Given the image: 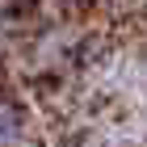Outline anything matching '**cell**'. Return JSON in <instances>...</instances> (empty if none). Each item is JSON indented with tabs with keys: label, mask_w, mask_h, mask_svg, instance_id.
I'll use <instances>...</instances> for the list:
<instances>
[{
	"label": "cell",
	"mask_w": 147,
	"mask_h": 147,
	"mask_svg": "<svg viewBox=\"0 0 147 147\" xmlns=\"http://www.w3.org/2000/svg\"><path fill=\"white\" fill-rule=\"evenodd\" d=\"M25 139V113L13 101H0V147H21Z\"/></svg>",
	"instance_id": "obj_1"
}]
</instances>
